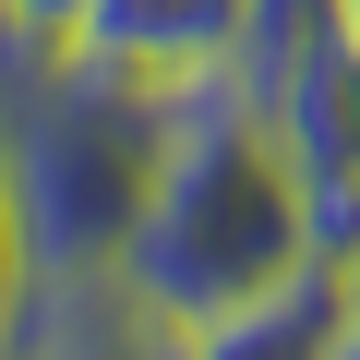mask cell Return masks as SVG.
I'll return each mask as SVG.
<instances>
[{
	"label": "cell",
	"mask_w": 360,
	"mask_h": 360,
	"mask_svg": "<svg viewBox=\"0 0 360 360\" xmlns=\"http://www.w3.org/2000/svg\"><path fill=\"white\" fill-rule=\"evenodd\" d=\"M300 264H324V252H312V193H300L288 144L264 132V108L229 72L193 84L180 120H168V168H156V193H144V229L120 252V288L180 336V324H205V312L264 300Z\"/></svg>",
	"instance_id": "obj_1"
},
{
	"label": "cell",
	"mask_w": 360,
	"mask_h": 360,
	"mask_svg": "<svg viewBox=\"0 0 360 360\" xmlns=\"http://www.w3.org/2000/svg\"><path fill=\"white\" fill-rule=\"evenodd\" d=\"M180 96H156V84H132L84 49L0 72V144H13V205H25L37 276H120V252L144 229V193L168 168Z\"/></svg>",
	"instance_id": "obj_2"
},
{
	"label": "cell",
	"mask_w": 360,
	"mask_h": 360,
	"mask_svg": "<svg viewBox=\"0 0 360 360\" xmlns=\"http://www.w3.org/2000/svg\"><path fill=\"white\" fill-rule=\"evenodd\" d=\"M348 25H360V0H348Z\"/></svg>",
	"instance_id": "obj_9"
},
{
	"label": "cell",
	"mask_w": 360,
	"mask_h": 360,
	"mask_svg": "<svg viewBox=\"0 0 360 360\" xmlns=\"http://www.w3.org/2000/svg\"><path fill=\"white\" fill-rule=\"evenodd\" d=\"M252 108H264V132L288 144L300 193H360V25H336V37H312L288 72H264Z\"/></svg>",
	"instance_id": "obj_3"
},
{
	"label": "cell",
	"mask_w": 360,
	"mask_h": 360,
	"mask_svg": "<svg viewBox=\"0 0 360 360\" xmlns=\"http://www.w3.org/2000/svg\"><path fill=\"white\" fill-rule=\"evenodd\" d=\"M72 49L108 60V72H132V84H156V96H180V84H217L229 72L240 0H96Z\"/></svg>",
	"instance_id": "obj_4"
},
{
	"label": "cell",
	"mask_w": 360,
	"mask_h": 360,
	"mask_svg": "<svg viewBox=\"0 0 360 360\" xmlns=\"http://www.w3.org/2000/svg\"><path fill=\"white\" fill-rule=\"evenodd\" d=\"M324 360H360V264H348V312H336V348Z\"/></svg>",
	"instance_id": "obj_8"
},
{
	"label": "cell",
	"mask_w": 360,
	"mask_h": 360,
	"mask_svg": "<svg viewBox=\"0 0 360 360\" xmlns=\"http://www.w3.org/2000/svg\"><path fill=\"white\" fill-rule=\"evenodd\" d=\"M336 312H348V264H300V276H276V288L240 300V312L180 324L168 360H324V348H336Z\"/></svg>",
	"instance_id": "obj_5"
},
{
	"label": "cell",
	"mask_w": 360,
	"mask_h": 360,
	"mask_svg": "<svg viewBox=\"0 0 360 360\" xmlns=\"http://www.w3.org/2000/svg\"><path fill=\"white\" fill-rule=\"evenodd\" d=\"M25 300H37V252H25V205H13V144H0V348H13Z\"/></svg>",
	"instance_id": "obj_7"
},
{
	"label": "cell",
	"mask_w": 360,
	"mask_h": 360,
	"mask_svg": "<svg viewBox=\"0 0 360 360\" xmlns=\"http://www.w3.org/2000/svg\"><path fill=\"white\" fill-rule=\"evenodd\" d=\"M96 0H0V72H25V60H60L84 37Z\"/></svg>",
	"instance_id": "obj_6"
}]
</instances>
